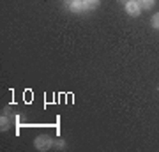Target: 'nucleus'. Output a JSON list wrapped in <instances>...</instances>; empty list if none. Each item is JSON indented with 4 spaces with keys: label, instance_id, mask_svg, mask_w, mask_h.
<instances>
[{
    "label": "nucleus",
    "instance_id": "6",
    "mask_svg": "<svg viewBox=\"0 0 159 152\" xmlns=\"http://www.w3.org/2000/svg\"><path fill=\"white\" fill-rule=\"evenodd\" d=\"M142 6L145 7V9H148V7L154 6V0H142Z\"/></svg>",
    "mask_w": 159,
    "mask_h": 152
},
{
    "label": "nucleus",
    "instance_id": "4",
    "mask_svg": "<svg viewBox=\"0 0 159 152\" xmlns=\"http://www.w3.org/2000/svg\"><path fill=\"white\" fill-rule=\"evenodd\" d=\"M85 2V9H96L99 6V0H83Z\"/></svg>",
    "mask_w": 159,
    "mask_h": 152
},
{
    "label": "nucleus",
    "instance_id": "1",
    "mask_svg": "<svg viewBox=\"0 0 159 152\" xmlns=\"http://www.w3.org/2000/svg\"><path fill=\"white\" fill-rule=\"evenodd\" d=\"M50 145H51V138H50V136H39V138L35 140V147H37V149H41V150L48 149Z\"/></svg>",
    "mask_w": 159,
    "mask_h": 152
},
{
    "label": "nucleus",
    "instance_id": "3",
    "mask_svg": "<svg viewBox=\"0 0 159 152\" xmlns=\"http://www.w3.org/2000/svg\"><path fill=\"white\" fill-rule=\"evenodd\" d=\"M71 9H73V11H81V9H85V2H83V0H74L73 4H71Z\"/></svg>",
    "mask_w": 159,
    "mask_h": 152
},
{
    "label": "nucleus",
    "instance_id": "5",
    "mask_svg": "<svg viewBox=\"0 0 159 152\" xmlns=\"http://www.w3.org/2000/svg\"><path fill=\"white\" fill-rule=\"evenodd\" d=\"M152 27L154 28H159V12L152 16Z\"/></svg>",
    "mask_w": 159,
    "mask_h": 152
},
{
    "label": "nucleus",
    "instance_id": "2",
    "mask_svg": "<svg viewBox=\"0 0 159 152\" xmlns=\"http://www.w3.org/2000/svg\"><path fill=\"white\" fill-rule=\"evenodd\" d=\"M125 11L129 12L131 16H136L138 12H140V6L134 0H129V2H125Z\"/></svg>",
    "mask_w": 159,
    "mask_h": 152
}]
</instances>
